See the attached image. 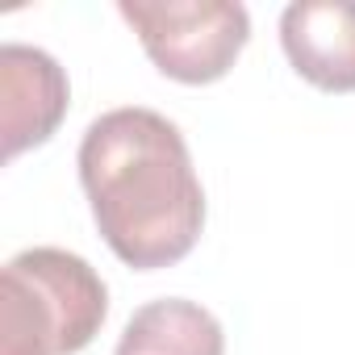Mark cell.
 <instances>
[{
  "label": "cell",
  "mask_w": 355,
  "mask_h": 355,
  "mask_svg": "<svg viewBox=\"0 0 355 355\" xmlns=\"http://www.w3.org/2000/svg\"><path fill=\"white\" fill-rule=\"evenodd\" d=\"M80 184L109 251L155 272L180 263L205 226V189L184 134L155 109H113L84 130Z\"/></svg>",
  "instance_id": "obj_1"
},
{
  "label": "cell",
  "mask_w": 355,
  "mask_h": 355,
  "mask_svg": "<svg viewBox=\"0 0 355 355\" xmlns=\"http://www.w3.org/2000/svg\"><path fill=\"white\" fill-rule=\"evenodd\" d=\"M109 313V288L88 259L59 247L17 251L0 276V355H76Z\"/></svg>",
  "instance_id": "obj_2"
},
{
  "label": "cell",
  "mask_w": 355,
  "mask_h": 355,
  "mask_svg": "<svg viewBox=\"0 0 355 355\" xmlns=\"http://www.w3.org/2000/svg\"><path fill=\"white\" fill-rule=\"evenodd\" d=\"M150 63L180 84L222 80L251 38V17L230 0H121Z\"/></svg>",
  "instance_id": "obj_3"
},
{
  "label": "cell",
  "mask_w": 355,
  "mask_h": 355,
  "mask_svg": "<svg viewBox=\"0 0 355 355\" xmlns=\"http://www.w3.org/2000/svg\"><path fill=\"white\" fill-rule=\"evenodd\" d=\"M0 101H5V159H17L59 130L71 88L46 51L9 42L0 46Z\"/></svg>",
  "instance_id": "obj_4"
},
{
  "label": "cell",
  "mask_w": 355,
  "mask_h": 355,
  "mask_svg": "<svg viewBox=\"0 0 355 355\" xmlns=\"http://www.w3.org/2000/svg\"><path fill=\"white\" fill-rule=\"evenodd\" d=\"M280 42L301 80L355 92V0H297L280 13Z\"/></svg>",
  "instance_id": "obj_5"
},
{
  "label": "cell",
  "mask_w": 355,
  "mask_h": 355,
  "mask_svg": "<svg viewBox=\"0 0 355 355\" xmlns=\"http://www.w3.org/2000/svg\"><path fill=\"white\" fill-rule=\"evenodd\" d=\"M117 355H226V334L222 322L197 301L167 297L134 309Z\"/></svg>",
  "instance_id": "obj_6"
}]
</instances>
